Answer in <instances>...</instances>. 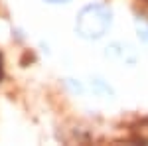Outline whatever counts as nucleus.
I'll return each mask as SVG.
<instances>
[{
	"instance_id": "f257e3e1",
	"label": "nucleus",
	"mask_w": 148,
	"mask_h": 146,
	"mask_svg": "<svg viewBox=\"0 0 148 146\" xmlns=\"http://www.w3.org/2000/svg\"><path fill=\"white\" fill-rule=\"evenodd\" d=\"M111 18L113 14L107 6L103 4H89L79 12L77 16V34L81 38H87V40H97L101 38L109 26H111Z\"/></svg>"
},
{
	"instance_id": "f03ea898",
	"label": "nucleus",
	"mask_w": 148,
	"mask_h": 146,
	"mask_svg": "<svg viewBox=\"0 0 148 146\" xmlns=\"http://www.w3.org/2000/svg\"><path fill=\"white\" fill-rule=\"evenodd\" d=\"M130 132H132V140L134 142H148V119H142V121H138L132 128H130Z\"/></svg>"
},
{
	"instance_id": "7ed1b4c3",
	"label": "nucleus",
	"mask_w": 148,
	"mask_h": 146,
	"mask_svg": "<svg viewBox=\"0 0 148 146\" xmlns=\"http://www.w3.org/2000/svg\"><path fill=\"white\" fill-rule=\"evenodd\" d=\"M46 2H53V4H57V2H67V0H46Z\"/></svg>"
},
{
	"instance_id": "20e7f679",
	"label": "nucleus",
	"mask_w": 148,
	"mask_h": 146,
	"mask_svg": "<svg viewBox=\"0 0 148 146\" xmlns=\"http://www.w3.org/2000/svg\"><path fill=\"white\" fill-rule=\"evenodd\" d=\"M0 79H2V57H0Z\"/></svg>"
}]
</instances>
